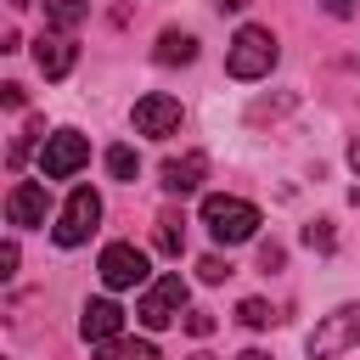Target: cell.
I'll return each instance as SVG.
<instances>
[{
    "instance_id": "obj_9",
    "label": "cell",
    "mask_w": 360,
    "mask_h": 360,
    "mask_svg": "<svg viewBox=\"0 0 360 360\" xmlns=\"http://www.w3.org/2000/svg\"><path fill=\"white\" fill-rule=\"evenodd\" d=\"M79 332H84V343H112L118 332H124V309L112 304V298H90L84 304V315H79Z\"/></svg>"
},
{
    "instance_id": "obj_22",
    "label": "cell",
    "mask_w": 360,
    "mask_h": 360,
    "mask_svg": "<svg viewBox=\"0 0 360 360\" xmlns=\"http://www.w3.org/2000/svg\"><path fill=\"white\" fill-rule=\"evenodd\" d=\"M281 259H287V253H281L276 242H270V248H259V270H281Z\"/></svg>"
},
{
    "instance_id": "obj_13",
    "label": "cell",
    "mask_w": 360,
    "mask_h": 360,
    "mask_svg": "<svg viewBox=\"0 0 360 360\" xmlns=\"http://www.w3.org/2000/svg\"><path fill=\"white\" fill-rule=\"evenodd\" d=\"M158 62H163V68H174V62H197V39L180 34V28H169V34L158 39Z\"/></svg>"
},
{
    "instance_id": "obj_10",
    "label": "cell",
    "mask_w": 360,
    "mask_h": 360,
    "mask_svg": "<svg viewBox=\"0 0 360 360\" xmlns=\"http://www.w3.org/2000/svg\"><path fill=\"white\" fill-rule=\"evenodd\" d=\"M45 208H51V197H45L39 180H17L11 197H6V219L11 225H45Z\"/></svg>"
},
{
    "instance_id": "obj_6",
    "label": "cell",
    "mask_w": 360,
    "mask_h": 360,
    "mask_svg": "<svg viewBox=\"0 0 360 360\" xmlns=\"http://www.w3.org/2000/svg\"><path fill=\"white\" fill-rule=\"evenodd\" d=\"M96 219H101V197H96L90 186H79V191L62 202V214H56V242H62V248H79V242L96 231Z\"/></svg>"
},
{
    "instance_id": "obj_15",
    "label": "cell",
    "mask_w": 360,
    "mask_h": 360,
    "mask_svg": "<svg viewBox=\"0 0 360 360\" xmlns=\"http://www.w3.org/2000/svg\"><path fill=\"white\" fill-rule=\"evenodd\" d=\"M135 169H141V158H135V146H107V174L112 180H135Z\"/></svg>"
},
{
    "instance_id": "obj_3",
    "label": "cell",
    "mask_w": 360,
    "mask_h": 360,
    "mask_svg": "<svg viewBox=\"0 0 360 360\" xmlns=\"http://www.w3.org/2000/svg\"><path fill=\"white\" fill-rule=\"evenodd\" d=\"M360 343V304H343V309H332L315 332H309V360H338V354H349Z\"/></svg>"
},
{
    "instance_id": "obj_21",
    "label": "cell",
    "mask_w": 360,
    "mask_h": 360,
    "mask_svg": "<svg viewBox=\"0 0 360 360\" xmlns=\"http://www.w3.org/2000/svg\"><path fill=\"white\" fill-rule=\"evenodd\" d=\"M197 276H202V281H225V276H231V264H225V259H202V264H197Z\"/></svg>"
},
{
    "instance_id": "obj_8",
    "label": "cell",
    "mask_w": 360,
    "mask_h": 360,
    "mask_svg": "<svg viewBox=\"0 0 360 360\" xmlns=\"http://www.w3.org/2000/svg\"><path fill=\"white\" fill-rule=\"evenodd\" d=\"M135 129H141V135H152V141L174 135V129H180V101H174V96H163V90L141 96V101H135Z\"/></svg>"
},
{
    "instance_id": "obj_20",
    "label": "cell",
    "mask_w": 360,
    "mask_h": 360,
    "mask_svg": "<svg viewBox=\"0 0 360 360\" xmlns=\"http://www.w3.org/2000/svg\"><path fill=\"white\" fill-rule=\"evenodd\" d=\"M186 332H191V338H208V332H214V315H208V309H191V315H186Z\"/></svg>"
},
{
    "instance_id": "obj_28",
    "label": "cell",
    "mask_w": 360,
    "mask_h": 360,
    "mask_svg": "<svg viewBox=\"0 0 360 360\" xmlns=\"http://www.w3.org/2000/svg\"><path fill=\"white\" fill-rule=\"evenodd\" d=\"M236 360H270V354H259V349H248V354H236Z\"/></svg>"
},
{
    "instance_id": "obj_25",
    "label": "cell",
    "mask_w": 360,
    "mask_h": 360,
    "mask_svg": "<svg viewBox=\"0 0 360 360\" xmlns=\"http://www.w3.org/2000/svg\"><path fill=\"white\" fill-rule=\"evenodd\" d=\"M321 6H326L332 17H349V11H354V0H321Z\"/></svg>"
},
{
    "instance_id": "obj_11",
    "label": "cell",
    "mask_w": 360,
    "mask_h": 360,
    "mask_svg": "<svg viewBox=\"0 0 360 360\" xmlns=\"http://www.w3.org/2000/svg\"><path fill=\"white\" fill-rule=\"evenodd\" d=\"M73 56H79V51H73L68 34H39V39H34V62H39L45 79H68V73H73Z\"/></svg>"
},
{
    "instance_id": "obj_23",
    "label": "cell",
    "mask_w": 360,
    "mask_h": 360,
    "mask_svg": "<svg viewBox=\"0 0 360 360\" xmlns=\"http://www.w3.org/2000/svg\"><path fill=\"white\" fill-rule=\"evenodd\" d=\"M11 270H17V242H6V248H0V276H11Z\"/></svg>"
},
{
    "instance_id": "obj_27",
    "label": "cell",
    "mask_w": 360,
    "mask_h": 360,
    "mask_svg": "<svg viewBox=\"0 0 360 360\" xmlns=\"http://www.w3.org/2000/svg\"><path fill=\"white\" fill-rule=\"evenodd\" d=\"M219 6H225V11H242V6H248V0H219Z\"/></svg>"
},
{
    "instance_id": "obj_4",
    "label": "cell",
    "mask_w": 360,
    "mask_h": 360,
    "mask_svg": "<svg viewBox=\"0 0 360 360\" xmlns=\"http://www.w3.org/2000/svg\"><path fill=\"white\" fill-rule=\"evenodd\" d=\"M90 163V141L79 135V129H56V135H45V146H39V169H45V180H68V174H79Z\"/></svg>"
},
{
    "instance_id": "obj_24",
    "label": "cell",
    "mask_w": 360,
    "mask_h": 360,
    "mask_svg": "<svg viewBox=\"0 0 360 360\" xmlns=\"http://www.w3.org/2000/svg\"><path fill=\"white\" fill-rule=\"evenodd\" d=\"M0 101L6 107H22V84H0Z\"/></svg>"
},
{
    "instance_id": "obj_14",
    "label": "cell",
    "mask_w": 360,
    "mask_h": 360,
    "mask_svg": "<svg viewBox=\"0 0 360 360\" xmlns=\"http://www.w3.org/2000/svg\"><path fill=\"white\" fill-rule=\"evenodd\" d=\"M101 360H158V349L146 338H112V343H101Z\"/></svg>"
},
{
    "instance_id": "obj_1",
    "label": "cell",
    "mask_w": 360,
    "mask_h": 360,
    "mask_svg": "<svg viewBox=\"0 0 360 360\" xmlns=\"http://www.w3.org/2000/svg\"><path fill=\"white\" fill-rule=\"evenodd\" d=\"M270 68H276V39H270V28H259V22L236 28V39H231V51H225V73H231V79H264Z\"/></svg>"
},
{
    "instance_id": "obj_16",
    "label": "cell",
    "mask_w": 360,
    "mask_h": 360,
    "mask_svg": "<svg viewBox=\"0 0 360 360\" xmlns=\"http://www.w3.org/2000/svg\"><path fill=\"white\" fill-rule=\"evenodd\" d=\"M84 11H90L84 0H45V17H51L56 28H79V22H84Z\"/></svg>"
},
{
    "instance_id": "obj_5",
    "label": "cell",
    "mask_w": 360,
    "mask_h": 360,
    "mask_svg": "<svg viewBox=\"0 0 360 360\" xmlns=\"http://www.w3.org/2000/svg\"><path fill=\"white\" fill-rule=\"evenodd\" d=\"M180 309H186V281L180 276H158L146 292H141V304H135V315H141V326H169V321H180Z\"/></svg>"
},
{
    "instance_id": "obj_18",
    "label": "cell",
    "mask_w": 360,
    "mask_h": 360,
    "mask_svg": "<svg viewBox=\"0 0 360 360\" xmlns=\"http://www.w3.org/2000/svg\"><path fill=\"white\" fill-rule=\"evenodd\" d=\"M236 321H242V326H270V304H264V298H242V304H236Z\"/></svg>"
},
{
    "instance_id": "obj_17",
    "label": "cell",
    "mask_w": 360,
    "mask_h": 360,
    "mask_svg": "<svg viewBox=\"0 0 360 360\" xmlns=\"http://www.w3.org/2000/svg\"><path fill=\"white\" fill-rule=\"evenodd\" d=\"M180 242H186L180 219H174V214H158V248H163V253H180Z\"/></svg>"
},
{
    "instance_id": "obj_26",
    "label": "cell",
    "mask_w": 360,
    "mask_h": 360,
    "mask_svg": "<svg viewBox=\"0 0 360 360\" xmlns=\"http://www.w3.org/2000/svg\"><path fill=\"white\" fill-rule=\"evenodd\" d=\"M349 163H354V174H360V135L349 141Z\"/></svg>"
},
{
    "instance_id": "obj_7",
    "label": "cell",
    "mask_w": 360,
    "mask_h": 360,
    "mask_svg": "<svg viewBox=\"0 0 360 360\" xmlns=\"http://www.w3.org/2000/svg\"><path fill=\"white\" fill-rule=\"evenodd\" d=\"M96 270H101V281H107L112 292H118V287H141V281L152 276V264H146V253H141L135 242H107Z\"/></svg>"
},
{
    "instance_id": "obj_2",
    "label": "cell",
    "mask_w": 360,
    "mask_h": 360,
    "mask_svg": "<svg viewBox=\"0 0 360 360\" xmlns=\"http://www.w3.org/2000/svg\"><path fill=\"white\" fill-rule=\"evenodd\" d=\"M202 225H208L214 242L236 248V242H248V236L259 231V208L242 202V197H208V202H202Z\"/></svg>"
},
{
    "instance_id": "obj_12",
    "label": "cell",
    "mask_w": 360,
    "mask_h": 360,
    "mask_svg": "<svg viewBox=\"0 0 360 360\" xmlns=\"http://www.w3.org/2000/svg\"><path fill=\"white\" fill-rule=\"evenodd\" d=\"M202 174H208V158H202V152H186V158H169V163H163V191H174V197H186V191H197V186H202Z\"/></svg>"
},
{
    "instance_id": "obj_19",
    "label": "cell",
    "mask_w": 360,
    "mask_h": 360,
    "mask_svg": "<svg viewBox=\"0 0 360 360\" xmlns=\"http://www.w3.org/2000/svg\"><path fill=\"white\" fill-rule=\"evenodd\" d=\"M304 242H309V248H321V253H332V248H338V236H332V225H326V219L304 225Z\"/></svg>"
}]
</instances>
